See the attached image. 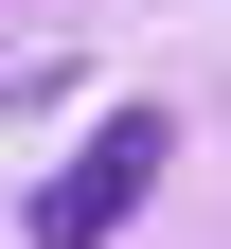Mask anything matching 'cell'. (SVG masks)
Here are the masks:
<instances>
[{"mask_svg": "<svg viewBox=\"0 0 231 249\" xmlns=\"http://www.w3.org/2000/svg\"><path fill=\"white\" fill-rule=\"evenodd\" d=\"M160 160H178V124H160V107H107V124H89V160L36 196V249H124V213L160 196Z\"/></svg>", "mask_w": 231, "mask_h": 249, "instance_id": "1", "label": "cell"}]
</instances>
